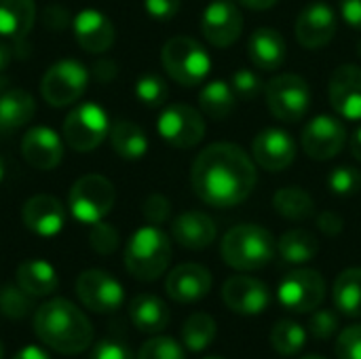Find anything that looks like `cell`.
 Instances as JSON below:
<instances>
[{"mask_svg":"<svg viewBox=\"0 0 361 359\" xmlns=\"http://www.w3.org/2000/svg\"><path fill=\"white\" fill-rule=\"evenodd\" d=\"M256 180V163L243 148L228 142L203 148L190 167L195 195L212 207H235L243 203L252 195Z\"/></svg>","mask_w":361,"mask_h":359,"instance_id":"obj_1","label":"cell"},{"mask_svg":"<svg viewBox=\"0 0 361 359\" xmlns=\"http://www.w3.org/2000/svg\"><path fill=\"white\" fill-rule=\"evenodd\" d=\"M34 332L49 349L63 355H78L93 343L91 322L66 298H53L36 309Z\"/></svg>","mask_w":361,"mask_h":359,"instance_id":"obj_2","label":"cell"},{"mask_svg":"<svg viewBox=\"0 0 361 359\" xmlns=\"http://www.w3.org/2000/svg\"><path fill=\"white\" fill-rule=\"evenodd\" d=\"M220 256L235 271H258L277 256V241L260 224H239L222 237Z\"/></svg>","mask_w":361,"mask_h":359,"instance_id":"obj_3","label":"cell"},{"mask_svg":"<svg viewBox=\"0 0 361 359\" xmlns=\"http://www.w3.org/2000/svg\"><path fill=\"white\" fill-rule=\"evenodd\" d=\"M171 262V241L154 224L137 229L125 248V267L140 281L159 279Z\"/></svg>","mask_w":361,"mask_h":359,"instance_id":"obj_4","label":"cell"},{"mask_svg":"<svg viewBox=\"0 0 361 359\" xmlns=\"http://www.w3.org/2000/svg\"><path fill=\"white\" fill-rule=\"evenodd\" d=\"M161 63L165 72L182 87H199L212 70V57L205 47L190 36H173L163 44Z\"/></svg>","mask_w":361,"mask_h":359,"instance_id":"obj_5","label":"cell"},{"mask_svg":"<svg viewBox=\"0 0 361 359\" xmlns=\"http://www.w3.org/2000/svg\"><path fill=\"white\" fill-rule=\"evenodd\" d=\"M114 201H116V190L112 182L99 174H89L78 178L70 188V197H68L72 216L82 224L102 222L114 207Z\"/></svg>","mask_w":361,"mask_h":359,"instance_id":"obj_6","label":"cell"},{"mask_svg":"<svg viewBox=\"0 0 361 359\" xmlns=\"http://www.w3.org/2000/svg\"><path fill=\"white\" fill-rule=\"evenodd\" d=\"M269 110L275 118L283 123H298L307 116L311 108V87L309 83L294 72L277 74L264 87Z\"/></svg>","mask_w":361,"mask_h":359,"instance_id":"obj_7","label":"cell"},{"mask_svg":"<svg viewBox=\"0 0 361 359\" xmlns=\"http://www.w3.org/2000/svg\"><path fill=\"white\" fill-rule=\"evenodd\" d=\"M110 135V121L102 106L87 102L76 106L63 121V140L76 152L95 150Z\"/></svg>","mask_w":361,"mask_h":359,"instance_id":"obj_8","label":"cell"},{"mask_svg":"<svg viewBox=\"0 0 361 359\" xmlns=\"http://www.w3.org/2000/svg\"><path fill=\"white\" fill-rule=\"evenodd\" d=\"M87 83L89 72L80 61L61 59L44 72L40 80V93L47 104H51L53 108H61L74 104L85 93Z\"/></svg>","mask_w":361,"mask_h":359,"instance_id":"obj_9","label":"cell"},{"mask_svg":"<svg viewBox=\"0 0 361 359\" xmlns=\"http://www.w3.org/2000/svg\"><path fill=\"white\" fill-rule=\"evenodd\" d=\"M277 298L288 311L311 313L326 298V281L315 269H296L281 279Z\"/></svg>","mask_w":361,"mask_h":359,"instance_id":"obj_10","label":"cell"},{"mask_svg":"<svg viewBox=\"0 0 361 359\" xmlns=\"http://www.w3.org/2000/svg\"><path fill=\"white\" fill-rule=\"evenodd\" d=\"M157 131L176 148H192L205 135V121L197 108L188 104H171L159 114Z\"/></svg>","mask_w":361,"mask_h":359,"instance_id":"obj_11","label":"cell"},{"mask_svg":"<svg viewBox=\"0 0 361 359\" xmlns=\"http://www.w3.org/2000/svg\"><path fill=\"white\" fill-rule=\"evenodd\" d=\"M76 296L93 313H114L125 300V290L106 271L91 269L78 275Z\"/></svg>","mask_w":361,"mask_h":359,"instance_id":"obj_12","label":"cell"},{"mask_svg":"<svg viewBox=\"0 0 361 359\" xmlns=\"http://www.w3.org/2000/svg\"><path fill=\"white\" fill-rule=\"evenodd\" d=\"M347 144V129L338 116L319 114L302 129V148L315 161H330Z\"/></svg>","mask_w":361,"mask_h":359,"instance_id":"obj_13","label":"cell"},{"mask_svg":"<svg viewBox=\"0 0 361 359\" xmlns=\"http://www.w3.org/2000/svg\"><path fill=\"white\" fill-rule=\"evenodd\" d=\"M336 30H338L336 13L324 0H315L311 4H307L300 11L296 25H294L296 40L305 49H322V47L330 44L332 38L336 36Z\"/></svg>","mask_w":361,"mask_h":359,"instance_id":"obj_14","label":"cell"},{"mask_svg":"<svg viewBox=\"0 0 361 359\" xmlns=\"http://www.w3.org/2000/svg\"><path fill=\"white\" fill-rule=\"evenodd\" d=\"M201 32L214 47H231L243 32V15L231 0H214L205 6L201 17Z\"/></svg>","mask_w":361,"mask_h":359,"instance_id":"obj_15","label":"cell"},{"mask_svg":"<svg viewBox=\"0 0 361 359\" xmlns=\"http://www.w3.org/2000/svg\"><path fill=\"white\" fill-rule=\"evenodd\" d=\"M328 97L336 114L345 121H361V68L338 66L328 83Z\"/></svg>","mask_w":361,"mask_h":359,"instance_id":"obj_16","label":"cell"},{"mask_svg":"<svg viewBox=\"0 0 361 359\" xmlns=\"http://www.w3.org/2000/svg\"><path fill=\"white\" fill-rule=\"evenodd\" d=\"M222 300L233 313L254 317V315H260L269 307L271 292L260 279H254L247 275H235L224 281Z\"/></svg>","mask_w":361,"mask_h":359,"instance_id":"obj_17","label":"cell"},{"mask_svg":"<svg viewBox=\"0 0 361 359\" xmlns=\"http://www.w3.org/2000/svg\"><path fill=\"white\" fill-rule=\"evenodd\" d=\"M254 161L267 171H283L296 161V142L286 129L269 127L252 142Z\"/></svg>","mask_w":361,"mask_h":359,"instance_id":"obj_18","label":"cell"},{"mask_svg":"<svg viewBox=\"0 0 361 359\" xmlns=\"http://www.w3.org/2000/svg\"><path fill=\"white\" fill-rule=\"evenodd\" d=\"M209 290H212V273L197 262H186L176 267L165 281L167 296L180 305L199 303L209 294Z\"/></svg>","mask_w":361,"mask_h":359,"instance_id":"obj_19","label":"cell"},{"mask_svg":"<svg viewBox=\"0 0 361 359\" xmlns=\"http://www.w3.org/2000/svg\"><path fill=\"white\" fill-rule=\"evenodd\" d=\"M21 218L27 231L38 237H55L66 224V209L59 199L51 195H36L25 201Z\"/></svg>","mask_w":361,"mask_h":359,"instance_id":"obj_20","label":"cell"},{"mask_svg":"<svg viewBox=\"0 0 361 359\" xmlns=\"http://www.w3.org/2000/svg\"><path fill=\"white\" fill-rule=\"evenodd\" d=\"M21 154L34 169L49 171L61 163L63 144L61 138L49 127H32L21 140Z\"/></svg>","mask_w":361,"mask_h":359,"instance_id":"obj_21","label":"cell"},{"mask_svg":"<svg viewBox=\"0 0 361 359\" xmlns=\"http://www.w3.org/2000/svg\"><path fill=\"white\" fill-rule=\"evenodd\" d=\"M74 36L76 42L87 53H106L116 38V30L112 21L95 8H85L74 17Z\"/></svg>","mask_w":361,"mask_h":359,"instance_id":"obj_22","label":"cell"},{"mask_svg":"<svg viewBox=\"0 0 361 359\" xmlns=\"http://www.w3.org/2000/svg\"><path fill=\"white\" fill-rule=\"evenodd\" d=\"M218 235L216 222L203 212H184L171 222V237L186 250H205Z\"/></svg>","mask_w":361,"mask_h":359,"instance_id":"obj_23","label":"cell"},{"mask_svg":"<svg viewBox=\"0 0 361 359\" xmlns=\"http://www.w3.org/2000/svg\"><path fill=\"white\" fill-rule=\"evenodd\" d=\"M247 55L262 72H275L283 66L288 47L281 32L273 28H258L247 40Z\"/></svg>","mask_w":361,"mask_h":359,"instance_id":"obj_24","label":"cell"},{"mask_svg":"<svg viewBox=\"0 0 361 359\" xmlns=\"http://www.w3.org/2000/svg\"><path fill=\"white\" fill-rule=\"evenodd\" d=\"M129 317L140 332L159 334L169 324V309L154 294H137L129 305Z\"/></svg>","mask_w":361,"mask_h":359,"instance_id":"obj_25","label":"cell"},{"mask_svg":"<svg viewBox=\"0 0 361 359\" xmlns=\"http://www.w3.org/2000/svg\"><path fill=\"white\" fill-rule=\"evenodd\" d=\"M17 286L34 298L49 296L57 290L59 277L47 260H23L15 273Z\"/></svg>","mask_w":361,"mask_h":359,"instance_id":"obj_26","label":"cell"},{"mask_svg":"<svg viewBox=\"0 0 361 359\" xmlns=\"http://www.w3.org/2000/svg\"><path fill=\"white\" fill-rule=\"evenodd\" d=\"M36 112L34 97L23 89H8L0 95V133L17 131L27 125Z\"/></svg>","mask_w":361,"mask_h":359,"instance_id":"obj_27","label":"cell"},{"mask_svg":"<svg viewBox=\"0 0 361 359\" xmlns=\"http://www.w3.org/2000/svg\"><path fill=\"white\" fill-rule=\"evenodd\" d=\"M36 19L32 0H0V36L23 38Z\"/></svg>","mask_w":361,"mask_h":359,"instance_id":"obj_28","label":"cell"},{"mask_svg":"<svg viewBox=\"0 0 361 359\" xmlns=\"http://www.w3.org/2000/svg\"><path fill=\"white\" fill-rule=\"evenodd\" d=\"M332 298L336 305V311L345 317L357 320L361 317V269L351 267L345 269L332 288Z\"/></svg>","mask_w":361,"mask_h":359,"instance_id":"obj_29","label":"cell"},{"mask_svg":"<svg viewBox=\"0 0 361 359\" xmlns=\"http://www.w3.org/2000/svg\"><path fill=\"white\" fill-rule=\"evenodd\" d=\"M319 252V241L311 231L292 229L277 241V254L288 264H307Z\"/></svg>","mask_w":361,"mask_h":359,"instance_id":"obj_30","label":"cell"},{"mask_svg":"<svg viewBox=\"0 0 361 359\" xmlns=\"http://www.w3.org/2000/svg\"><path fill=\"white\" fill-rule=\"evenodd\" d=\"M110 144L112 150L127 161H137L148 152V138L144 129L131 121H118L110 129Z\"/></svg>","mask_w":361,"mask_h":359,"instance_id":"obj_31","label":"cell"},{"mask_svg":"<svg viewBox=\"0 0 361 359\" xmlns=\"http://www.w3.org/2000/svg\"><path fill=\"white\" fill-rule=\"evenodd\" d=\"M235 104H237V95L233 91V85L226 80H212L199 93V106L203 114L214 121L226 118L235 110Z\"/></svg>","mask_w":361,"mask_h":359,"instance_id":"obj_32","label":"cell"},{"mask_svg":"<svg viewBox=\"0 0 361 359\" xmlns=\"http://www.w3.org/2000/svg\"><path fill=\"white\" fill-rule=\"evenodd\" d=\"M273 207L279 216L292 222H302L309 220L315 214V201L313 197L300 188V186H286L275 193L273 197Z\"/></svg>","mask_w":361,"mask_h":359,"instance_id":"obj_33","label":"cell"},{"mask_svg":"<svg viewBox=\"0 0 361 359\" xmlns=\"http://www.w3.org/2000/svg\"><path fill=\"white\" fill-rule=\"evenodd\" d=\"M216 339V322L207 313H192L182 326V341L188 351L199 353Z\"/></svg>","mask_w":361,"mask_h":359,"instance_id":"obj_34","label":"cell"},{"mask_svg":"<svg viewBox=\"0 0 361 359\" xmlns=\"http://www.w3.org/2000/svg\"><path fill=\"white\" fill-rule=\"evenodd\" d=\"M271 345L281 355H296L307 345L305 328L294 320H279L271 332Z\"/></svg>","mask_w":361,"mask_h":359,"instance_id":"obj_35","label":"cell"},{"mask_svg":"<svg viewBox=\"0 0 361 359\" xmlns=\"http://www.w3.org/2000/svg\"><path fill=\"white\" fill-rule=\"evenodd\" d=\"M34 309V296L19 286L0 288V313L6 320H25Z\"/></svg>","mask_w":361,"mask_h":359,"instance_id":"obj_36","label":"cell"},{"mask_svg":"<svg viewBox=\"0 0 361 359\" xmlns=\"http://www.w3.org/2000/svg\"><path fill=\"white\" fill-rule=\"evenodd\" d=\"M135 97L148 108H161V106H165V102L169 97V87L163 80V76H159L154 72H146L135 83Z\"/></svg>","mask_w":361,"mask_h":359,"instance_id":"obj_37","label":"cell"},{"mask_svg":"<svg viewBox=\"0 0 361 359\" xmlns=\"http://www.w3.org/2000/svg\"><path fill=\"white\" fill-rule=\"evenodd\" d=\"M328 188L338 195V197H351L361 190V171L351 165H341L334 167L328 174Z\"/></svg>","mask_w":361,"mask_h":359,"instance_id":"obj_38","label":"cell"},{"mask_svg":"<svg viewBox=\"0 0 361 359\" xmlns=\"http://www.w3.org/2000/svg\"><path fill=\"white\" fill-rule=\"evenodd\" d=\"M137 359H186V353L173 339L154 336L142 345Z\"/></svg>","mask_w":361,"mask_h":359,"instance_id":"obj_39","label":"cell"},{"mask_svg":"<svg viewBox=\"0 0 361 359\" xmlns=\"http://www.w3.org/2000/svg\"><path fill=\"white\" fill-rule=\"evenodd\" d=\"M231 85H233V91H235L237 99H245V102L258 97V95L264 91V87H267V85L262 83L260 74L254 72V70H247V68H239V70L233 74Z\"/></svg>","mask_w":361,"mask_h":359,"instance_id":"obj_40","label":"cell"},{"mask_svg":"<svg viewBox=\"0 0 361 359\" xmlns=\"http://www.w3.org/2000/svg\"><path fill=\"white\" fill-rule=\"evenodd\" d=\"M307 328H309V334H311L313 339H317V341H328V339H332V336L338 332V328H341L338 313H336V311H330V309H326V311H315V313L309 317Z\"/></svg>","mask_w":361,"mask_h":359,"instance_id":"obj_41","label":"cell"},{"mask_svg":"<svg viewBox=\"0 0 361 359\" xmlns=\"http://www.w3.org/2000/svg\"><path fill=\"white\" fill-rule=\"evenodd\" d=\"M91 233H89V243L97 254H112L118 248V233L114 226L106 224V222H95L91 224Z\"/></svg>","mask_w":361,"mask_h":359,"instance_id":"obj_42","label":"cell"},{"mask_svg":"<svg viewBox=\"0 0 361 359\" xmlns=\"http://www.w3.org/2000/svg\"><path fill=\"white\" fill-rule=\"evenodd\" d=\"M338 359H361V324L345 328L336 339Z\"/></svg>","mask_w":361,"mask_h":359,"instance_id":"obj_43","label":"cell"},{"mask_svg":"<svg viewBox=\"0 0 361 359\" xmlns=\"http://www.w3.org/2000/svg\"><path fill=\"white\" fill-rule=\"evenodd\" d=\"M142 214H144V218H146L150 224L159 226V224L167 222V218H169V214H171V203H169L167 197L154 193V195H150V197L144 201Z\"/></svg>","mask_w":361,"mask_h":359,"instance_id":"obj_44","label":"cell"},{"mask_svg":"<svg viewBox=\"0 0 361 359\" xmlns=\"http://www.w3.org/2000/svg\"><path fill=\"white\" fill-rule=\"evenodd\" d=\"M89 359H133V353H131V349L123 341L104 339V341H99L93 347Z\"/></svg>","mask_w":361,"mask_h":359,"instance_id":"obj_45","label":"cell"},{"mask_svg":"<svg viewBox=\"0 0 361 359\" xmlns=\"http://www.w3.org/2000/svg\"><path fill=\"white\" fill-rule=\"evenodd\" d=\"M180 2L182 0H144V8L154 21H169L178 15Z\"/></svg>","mask_w":361,"mask_h":359,"instance_id":"obj_46","label":"cell"},{"mask_svg":"<svg viewBox=\"0 0 361 359\" xmlns=\"http://www.w3.org/2000/svg\"><path fill=\"white\" fill-rule=\"evenodd\" d=\"M317 226L328 237H338L345 231V220L336 212H322L317 216Z\"/></svg>","mask_w":361,"mask_h":359,"instance_id":"obj_47","label":"cell"},{"mask_svg":"<svg viewBox=\"0 0 361 359\" xmlns=\"http://www.w3.org/2000/svg\"><path fill=\"white\" fill-rule=\"evenodd\" d=\"M341 15L349 25L361 30V0H341Z\"/></svg>","mask_w":361,"mask_h":359,"instance_id":"obj_48","label":"cell"},{"mask_svg":"<svg viewBox=\"0 0 361 359\" xmlns=\"http://www.w3.org/2000/svg\"><path fill=\"white\" fill-rule=\"evenodd\" d=\"M13 359H51L49 358V353L44 351V349H40V347H36V345H27V347H23L17 355Z\"/></svg>","mask_w":361,"mask_h":359,"instance_id":"obj_49","label":"cell"},{"mask_svg":"<svg viewBox=\"0 0 361 359\" xmlns=\"http://www.w3.org/2000/svg\"><path fill=\"white\" fill-rule=\"evenodd\" d=\"M243 6H247V8H252V11H267V8H271V6H275L279 0H239Z\"/></svg>","mask_w":361,"mask_h":359,"instance_id":"obj_50","label":"cell"},{"mask_svg":"<svg viewBox=\"0 0 361 359\" xmlns=\"http://www.w3.org/2000/svg\"><path fill=\"white\" fill-rule=\"evenodd\" d=\"M11 63V47L0 40V72H4Z\"/></svg>","mask_w":361,"mask_h":359,"instance_id":"obj_51","label":"cell"},{"mask_svg":"<svg viewBox=\"0 0 361 359\" xmlns=\"http://www.w3.org/2000/svg\"><path fill=\"white\" fill-rule=\"evenodd\" d=\"M351 152L357 161H361V127L355 129V133L351 138Z\"/></svg>","mask_w":361,"mask_h":359,"instance_id":"obj_52","label":"cell"},{"mask_svg":"<svg viewBox=\"0 0 361 359\" xmlns=\"http://www.w3.org/2000/svg\"><path fill=\"white\" fill-rule=\"evenodd\" d=\"M4 171H6V169H4V161L0 159V182H2V178H4Z\"/></svg>","mask_w":361,"mask_h":359,"instance_id":"obj_53","label":"cell"},{"mask_svg":"<svg viewBox=\"0 0 361 359\" xmlns=\"http://www.w3.org/2000/svg\"><path fill=\"white\" fill-rule=\"evenodd\" d=\"M300 359H326V358H319V355H307V358H300Z\"/></svg>","mask_w":361,"mask_h":359,"instance_id":"obj_54","label":"cell"},{"mask_svg":"<svg viewBox=\"0 0 361 359\" xmlns=\"http://www.w3.org/2000/svg\"><path fill=\"white\" fill-rule=\"evenodd\" d=\"M0 359H4V349H2V343H0Z\"/></svg>","mask_w":361,"mask_h":359,"instance_id":"obj_55","label":"cell"},{"mask_svg":"<svg viewBox=\"0 0 361 359\" xmlns=\"http://www.w3.org/2000/svg\"><path fill=\"white\" fill-rule=\"evenodd\" d=\"M357 51H360V55H361V40H360V44H357Z\"/></svg>","mask_w":361,"mask_h":359,"instance_id":"obj_56","label":"cell"},{"mask_svg":"<svg viewBox=\"0 0 361 359\" xmlns=\"http://www.w3.org/2000/svg\"><path fill=\"white\" fill-rule=\"evenodd\" d=\"M205 359H224V358H205Z\"/></svg>","mask_w":361,"mask_h":359,"instance_id":"obj_57","label":"cell"}]
</instances>
